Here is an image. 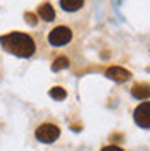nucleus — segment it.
Listing matches in <instances>:
<instances>
[{
  "label": "nucleus",
  "instance_id": "nucleus-3",
  "mask_svg": "<svg viewBox=\"0 0 150 151\" xmlns=\"http://www.w3.org/2000/svg\"><path fill=\"white\" fill-rule=\"evenodd\" d=\"M59 127L54 125V124H42L36 129V139L42 142H54L59 137Z\"/></svg>",
  "mask_w": 150,
  "mask_h": 151
},
{
  "label": "nucleus",
  "instance_id": "nucleus-7",
  "mask_svg": "<svg viewBox=\"0 0 150 151\" xmlns=\"http://www.w3.org/2000/svg\"><path fill=\"white\" fill-rule=\"evenodd\" d=\"M38 16L43 21H54L55 19V10L50 4H43V5L38 7Z\"/></svg>",
  "mask_w": 150,
  "mask_h": 151
},
{
  "label": "nucleus",
  "instance_id": "nucleus-10",
  "mask_svg": "<svg viewBox=\"0 0 150 151\" xmlns=\"http://www.w3.org/2000/svg\"><path fill=\"white\" fill-rule=\"evenodd\" d=\"M50 96H52L54 100H59V101H60V100H66L67 93H66V89H62V88L57 86V88H52V89H50Z\"/></svg>",
  "mask_w": 150,
  "mask_h": 151
},
{
  "label": "nucleus",
  "instance_id": "nucleus-11",
  "mask_svg": "<svg viewBox=\"0 0 150 151\" xmlns=\"http://www.w3.org/2000/svg\"><path fill=\"white\" fill-rule=\"evenodd\" d=\"M24 17H26V21H28L31 26H35V24H36V16H35V14H31V12H26V16H24Z\"/></svg>",
  "mask_w": 150,
  "mask_h": 151
},
{
  "label": "nucleus",
  "instance_id": "nucleus-8",
  "mask_svg": "<svg viewBox=\"0 0 150 151\" xmlns=\"http://www.w3.org/2000/svg\"><path fill=\"white\" fill-rule=\"evenodd\" d=\"M84 0H60V7L67 12H74V10L81 9Z\"/></svg>",
  "mask_w": 150,
  "mask_h": 151
},
{
  "label": "nucleus",
  "instance_id": "nucleus-12",
  "mask_svg": "<svg viewBox=\"0 0 150 151\" xmlns=\"http://www.w3.org/2000/svg\"><path fill=\"white\" fill-rule=\"evenodd\" d=\"M102 151H124V150H121L119 146H112V144H109V146H103Z\"/></svg>",
  "mask_w": 150,
  "mask_h": 151
},
{
  "label": "nucleus",
  "instance_id": "nucleus-4",
  "mask_svg": "<svg viewBox=\"0 0 150 151\" xmlns=\"http://www.w3.org/2000/svg\"><path fill=\"white\" fill-rule=\"evenodd\" d=\"M135 122L138 124L143 129H150V101H145V103L138 105L135 108Z\"/></svg>",
  "mask_w": 150,
  "mask_h": 151
},
{
  "label": "nucleus",
  "instance_id": "nucleus-6",
  "mask_svg": "<svg viewBox=\"0 0 150 151\" xmlns=\"http://www.w3.org/2000/svg\"><path fill=\"white\" fill-rule=\"evenodd\" d=\"M131 94L136 98V100H145L150 96V84L147 83H138V84L133 86L131 89Z\"/></svg>",
  "mask_w": 150,
  "mask_h": 151
},
{
  "label": "nucleus",
  "instance_id": "nucleus-5",
  "mask_svg": "<svg viewBox=\"0 0 150 151\" xmlns=\"http://www.w3.org/2000/svg\"><path fill=\"white\" fill-rule=\"evenodd\" d=\"M105 76L111 77L112 81H117V83H124V81L131 79V72L126 70V69H122V67H109L105 70Z\"/></svg>",
  "mask_w": 150,
  "mask_h": 151
},
{
  "label": "nucleus",
  "instance_id": "nucleus-1",
  "mask_svg": "<svg viewBox=\"0 0 150 151\" xmlns=\"http://www.w3.org/2000/svg\"><path fill=\"white\" fill-rule=\"evenodd\" d=\"M0 45L5 48L9 53H14L16 57H31L35 53V41L26 33H10L0 38Z\"/></svg>",
  "mask_w": 150,
  "mask_h": 151
},
{
  "label": "nucleus",
  "instance_id": "nucleus-2",
  "mask_svg": "<svg viewBox=\"0 0 150 151\" xmlns=\"http://www.w3.org/2000/svg\"><path fill=\"white\" fill-rule=\"evenodd\" d=\"M71 38H73L71 29L66 28V26H59V28H55V29L50 31V35H48V41H50L54 47H62V45H66V43L71 41Z\"/></svg>",
  "mask_w": 150,
  "mask_h": 151
},
{
  "label": "nucleus",
  "instance_id": "nucleus-9",
  "mask_svg": "<svg viewBox=\"0 0 150 151\" xmlns=\"http://www.w3.org/2000/svg\"><path fill=\"white\" fill-rule=\"evenodd\" d=\"M66 67H69V58H66V57H57L55 60H54V64H52V70H62Z\"/></svg>",
  "mask_w": 150,
  "mask_h": 151
}]
</instances>
